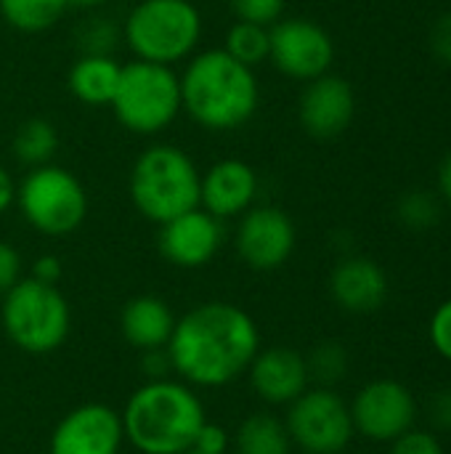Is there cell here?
Instances as JSON below:
<instances>
[{"instance_id": "obj_8", "label": "cell", "mask_w": 451, "mask_h": 454, "mask_svg": "<svg viewBox=\"0 0 451 454\" xmlns=\"http://www.w3.org/2000/svg\"><path fill=\"white\" fill-rule=\"evenodd\" d=\"M16 207L37 234L69 237L85 223L90 200L72 170L48 162L29 168L16 184Z\"/></svg>"}, {"instance_id": "obj_10", "label": "cell", "mask_w": 451, "mask_h": 454, "mask_svg": "<svg viewBox=\"0 0 451 454\" xmlns=\"http://www.w3.org/2000/svg\"><path fill=\"white\" fill-rule=\"evenodd\" d=\"M268 61L284 77L308 82L332 69L335 40L319 21L308 16H282L268 27Z\"/></svg>"}, {"instance_id": "obj_32", "label": "cell", "mask_w": 451, "mask_h": 454, "mask_svg": "<svg viewBox=\"0 0 451 454\" xmlns=\"http://www.w3.org/2000/svg\"><path fill=\"white\" fill-rule=\"evenodd\" d=\"M428 43H431L433 56H436L441 64L451 67V11L441 13V16L436 19V24L431 27Z\"/></svg>"}, {"instance_id": "obj_7", "label": "cell", "mask_w": 451, "mask_h": 454, "mask_svg": "<svg viewBox=\"0 0 451 454\" xmlns=\"http://www.w3.org/2000/svg\"><path fill=\"white\" fill-rule=\"evenodd\" d=\"M117 122L133 136H159L181 114V80L173 67L133 59L122 64L112 98Z\"/></svg>"}, {"instance_id": "obj_18", "label": "cell", "mask_w": 451, "mask_h": 454, "mask_svg": "<svg viewBox=\"0 0 451 454\" xmlns=\"http://www.w3.org/2000/svg\"><path fill=\"white\" fill-rule=\"evenodd\" d=\"M330 295L348 314H375L388 298V277L375 261L364 255H351L332 269Z\"/></svg>"}, {"instance_id": "obj_1", "label": "cell", "mask_w": 451, "mask_h": 454, "mask_svg": "<svg viewBox=\"0 0 451 454\" xmlns=\"http://www.w3.org/2000/svg\"><path fill=\"white\" fill-rule=\"evenodd\" d=\"M165 351L178 380L191 388H223L247 372L260 351V330L245 309L207 301L175 319Z\"/></svg>"}, {"instance_id": "obj_19", "label": "cell", "mask_w": 451, "mask_h": 454, "mask_svg": "<svg viewBox=\"0 0 451 454\" xmlns=\"http://www.w3.org/2000/svg\"><path fill=\"white\" fill-rule=\"evenodd\" d=\"M175 327L173 309L157 295H136L122 306L120 333L138 351L165 348Z\"/></svg>"}, {"instance_id": "obj_26", "label": "cell", "mask_w": 451, "mask_h": 454, "mask_svg": "<svg viewBox=\"0 0 451 454\" xmlns=\"http://www.w3.org/2000/svg\"><path fill=\"white\" fill-rule=\"evenodd\" d=\"M441 200L433 192L425 189H412L407 192L399 205H396V215L401 221V226H407L409 231H428L441 221Z\"/></svg>"}, {"instance_id": "obj_3", "label": "cell", "mask_w": 451, "mask_h": 454, "mask_svg": "<svg viewBox=\"0 0 451 454\" xmlns=\"http://www.w3.org/2000/svg\"><path fill=\"white\" fill-rule=\"evenodd\" d=\"M120 418L125 442L141 454L189 452L207 423L197 391L173 378L146 380L130 394Z\"/></svg>"}, {"instance_id": "obj_17", "label": "cell", "mask_w": 451, "mask_h": 454, "mask_svg": "<svg viewBox=\"0 0 451 454\" xmlns=\"http://www.w3.org/2000/svg\"><path fill=\"white\" fill-rule=\"evenodd\" d=\"M245 375L253 394L271 407H290L311 383L306 356L290 346L260 348Z\"/></svg>"}, {"instance_id": "obj_6", "label": "cell", "mask_w": 451, "mask_h": 454, "mask_svg": "<svg viewBox=\"0 0 451 454\" xmlns=\"http://www.w3.org/2000/svg\"><path fill=\"white\" fill-rule=\"evenodd\" d=\"M0 325L8 340L32 356L53 354L69 335L72 311L58 285L21 277L0 298Z\"/></svg>"}, {"instance_id": "obj_22", "label": "cell", "mask_w": 451, "mask_h": 454, "mask_svg": "<svg viewBox=\"0 0 451 454\" xmlns=\"http://www.w3.org/2000/svg\"><path fill=\"white\" fill-rule=\"evenodd\" d=\"M58 152V130L45 117H29L19 122L11 138V154L21 168H40L53 162Z\"/></svg>"}, {"instance_id": "obj_33", "label": "cell", "mask_w": 451, "mask_h": 454, "mask_svg": "<svg viewBox=\"0 0 451 454\" xmlns=\"http://www.w3.org/2000/svg\"><path fill=\"white\" fill-rule=\"evenodd\" d=\"M229 447H231L229 431L221 426H213V423H205L197 434V442H194V450L205 454H226Z\"/></svg>"}, {"instance_id": "obj_20", "label": "cell", "mask_w": 451, "mask_h": 454, "mask_svg": "<svg viewBox=\"0 0 451 454\" xmlns=\"http://www.w3.org/2000/svg\"><path fill=\"white\" fill-rule=\"evenodd\" d=\"M122 64L114 56H93L80 53L69 67L66 85L69 93L85 106H109L120 82Z\"/></svg>"}, {"instance_id": "obj_40", "label": "cell", "mask_w": 451, "mask_h": 454, "mask_svg": "<svg viewBox=\"0 0 451 454\" xmlns=\"http://www.w3.org/2000/svg\"><path fill=\"white\" fill-rule=\"evenodd\" d=\"M183 454H205V452H199V450H194V447H191L189 452H183Z\"/></svg>"}, {"instance_id": "obj_37", "label": "cell", "mask_w": 451, "mask_h": 454, "mask_svg": "<svg viewBox=\"0 0 451 454\" xmlns=\"http://www.w3.org/2000/svg\"><path fill=\"white\" fill-rule=\"evenodd\" d=\"M16 205V181L5 168H0V215Z\"/></svg>"}, {"instance_id": "obj_2", "label": "cell", "mask_w": 451, "mask_h": 454, "mask_svg": "<svg viewBox=\"0 0 451 454\" xmlns=\"http://www.w3.org/2000/svg\"><path fill=\"white\" fill-rule=\"evenodd\" d=\"M178 80L181 112L210 133L245 128L260 106V82L255 69L245 67L223 48L197 51Z\"/></svg>"}, {"instance_id": "obj_12", "label": "cell", "mask_w": 451, "mask_h": 454, "mask_svg": "<svg viewBox=\"0 0 451 454\" xmlns=\"http://www.w3.org/2000/svg\"><path fill=\"white\" fill-rule=\"evenodd\" d=\"M354 431L369 442H393L417 420V402L412 391L391 378L367 383L351 404Z\"/></svg>"}, {"instance_id": "obj_13", "label": "cell", "mask_w": 451, "mask_h": 454, "mask_svg": "<svg viewBox=\"0 0 451 454\" xmlns=\"http://www.w3.org/2000/svg\"><path fill=\"white\" fill-rule=\"evenodd\" d=\"M125 442L117 410L90 402L66 412L51 434V454H120Z\"/></svg>"}, {"instance_id": "obj_25", "label": "cell", "mask_w": 451, "mask_h": 454, "mask_svg": "<svg viewBox=\"0 0 451 454\" xmlns=\"http://www.w3.org/2000/svg\"><path fill=\"white\" fill-rule=\"evenodd\" d=\"M306 364H308V378L314 383H319L322 388H332L348 375L351 362L346 346H340L338 340H324L306 356Z\"/></svg>"}, {"instance_id": "obj_39", "label": "cell", "mask_w": 451, "mask_h": 454, "mask_svg": "<svg viewBox=\"0 0 451 454\" xmlns=\"http://www.w3.org/2000/svg\"><path fill=\"white\" fill-rule=\"evenodd\" d=\"M106 0H69V8H98Z\"/></svg>"}, {"instance_id": "obj_29", "label": "cell", "mask_w": 451, "mask_h": 454, "mask_svg": "<svg viewBox=\"0 0 451 454\" xmlns=\"http://www.w3.org/2000/svg\"><path fill=\"white\" fill-rule=\"evenodd\" d=\"M391 454H444V447L431 431L409 428L407 434L391 442Z\"/></svg>"}, {"instance_id": "obj_34", "label": "cell", "mask_w": 451, "mask_h": 454, "mask_svg": "<svg viewBox=\"0 0 451 454\" xmlns=\"http://www.w3.org/2000/svg\"><path fill=\"white\" fill-rule=\"evenodd\" d=\"M428 420L436 431L451 434V388H441L431 396Z\"/></svg>"}, {"instance_id": "obj_27", "label": "cell", "mask_w": 451, "mask_h": 454, "mask_svg": "<svg viewBox=\"0 0 451 454\" xmlns=\"http://www.w3.org/2000/svg\"><path fill=\"white\" fill-rule=\"evenodd\" d=\"M77 48L80 53L93 56H114L117 45L122 43V24L109 16H90L77 27Z\"/></svg>"}, {"instance_id": "obj_15", "label": "cell", "mask_w": 451, "mask_h": 454, "mask_svg": "<svg viewBox=\"0 0 451 454\" xmlns=\"http://www.w3.org/2000/svg\"><path fill=\"white\" fill-rule=\"evenodd\" d=\"M223 245V221L202 207H194L159 226V255L178 269L207 266Z\"/></svg>"}, {"instance_id": "obj_14", "label": "cell", "mask_w": 451, "mask_h": 454, "mask_svg": "<svg viewBox=\"0 0 451 454\" xmlns=\"http://www.w3.org/2000/svg\"><path fill=\"white\" fill-rule=\"evenodd\" d=\"M356 114L354 85L340 74H322L308 80L298 98V120L311 138L330 141L348 130Z\"/></svg>"}, {"instance_id": "obj_36", "label": "cell", "mask_w": 451, "mask_h": 454, "mask_svg": "<svg viewBox=\"0 0 451 454\" xmlns=\"http://www.w3.org/2000/svg\"><path fill=\"white\" fill-rule=\"evenodd\" d=\"M61 274H64V263L56 255H40L32 263V274L29 277L37 279V282H45V285H58Z\"/></svg>"}, {"instance_id": "obj_35", "label": "cell", "mask_w": 451, "mask_h": 454, "mask_svg": "<svg viewBox=\"0 0 451 454\" xmlns=\"http://www.w3.org/2000/svg\"><path fill=\"white\" fill-rule=\"evenodd\" d=\"M141 370L146 375V380H162L170 378L173 367H170V356L165 348H152V351H141Z\"/></svg>"}, {"instance_id": "obj_28", "label": "cell", "mask_w": 451, "mask_h": 454, "mask_svg": "<svg viewBox=\"0 0 451 454\" xmlns=\"http://www.w3.org/2000/svg\"><path fill=\"white\" fill-rule=\"evenodd\" d=\"M237 21L271 27L284 16L287 0H226Z\"/></svg>"}, {"instance_id": "obj_9", "label": "cell", "mask_w": 451, "mask_h": 454, "mask_svg": "<svg viewBox=\"0 0 451 454\" xmlns=\"http://www.w3.org/2000/svg\"><path fill=\"white\" fill-rule=\"evenodd\" d=\"M292 447L303 454H340L354 439L351 407L332 388H308L290 407L284 418Z\"/></svg>"}, {"instance_id": "obj_5", "label": "cell", "mask_w": 451, "mask_h": 454, "mask_svg": "<svg viewBox=\"0 0 451 454\" xmlns=\"http://www.w3.org/2000/svg\"><path fill=\"white\" fill-rule=\"evenodd\" d=\"M205 21L194 0H138L122 21V43L152 64L189 61L202 40Z\"/></svg>"}, {"instance_id": "obj_16", "label": "cell", "mask_w": 451, "mask_h": 454, "mask_svg": "<svg viewBox=\"0 0 451 454\" xmlns=\"http://www.w3.org/2000/svg\"><path fill=\"white\" fill-rule=\"evenodd\" d=\"M260 178L245 160L226 157L213 162L199 178V207L218 221H231L247 213L258 200Z\"/></svg>"}, {"instance_id": "obj_24", "label": "cell", "mask_w": 451, "mask_h": 454, "mask_svg": "<svg viewBox=\"0 0 451 454\" xmlns=\"http://www.w3.org/2000/svg\"><path fill=\"white\" fill-rule=\"evenodd\" d=\"M229 56L242 61L245 67L255 69L263 61H268V48H271V35L268 27L250 24V21H234L223 37L221 45Z\"/></svg>"}, {"instance_id": "obj_4", "label": "cell", "mask_w": 451, "mask_h": 454, "mask_svg": "<svg viewBox=\"0 0 451 454\" xmlns=\"http://www.w3.org/2000/svg\"><path fill=\"white\" fill-rule=\"evenodd\" d=\"M199 178L202 173L186 149L175 144H152L130 168L128 194L146 221L162 226L199 207Z\"/></svg>"}, {"instance_id": "obj_11", "label": "cell", "mask_w": 451, "mask_h": 454, "mask_svg": "<svg viewBox=\"0 0 451 454\" xmlns=\"http://www.w3.org/2000/svg\"><path fill=\"white\" fill-rule=\"evenodd\" d=\"M298 245L292 218L276 205H253L239 215L234 247L253 271H276L290 261Z\"/></svg>"}, {"instance_id": "obj_23", "label": "cell", "mask_w": 451, "mask_h": 454, "mask_svg": "<svg viewBox=\"0 0 451 454\" xmlns=\"http://www.w3.org/2000/svg\"><path fill=\"white\" fill-rule=\"evenodd\" d=\"M69 0H0L3 21L21 35L48 32L66 13Z\"/></svg>"}, {"instance_id": "obj_30", "label": "cell", "mask_w": 451, "mask_h": 454, "mask_svg": "<svg viewBox=\"0 0 451 454\" xmlns=\"http://www.w3.org/2000/svg\"><path fill=\"white\" fill-rule=\"evenodd\" d=\"M428 335H431V343L439 351V356L451 362V298L447 303H441L436 309V314L431 317Z\"/></svg>"}, {"instance_id": "obj_38", "label": "cell", "mask_w": 451, "mask_h": 454, "mask_svg": "<svg viewBox=\"0 0 451 454\" xmlns=\"http://www.w3.org/2000/svg\"><path fill=\"white\" fill-rule=\"evenodd\" d=\"M439 194H441L444 202L451 205V149L439 165Z\"/></svg>"}, {"instance_id": "obj_21", "label": "cell", "mask_w": 451, "mask_h": 454, "mask_svg": "<svg viewBox=\"0 0 451 454\" xmlns=\"http://www.w3.org/2000/svg\"><path fill=\"white\" fill-rule=\"evenodd\" d=\"M237 454H292V442L284 420L271 412L247 415L234 434Z\"/></svg>"}, {"instance_id": "obj_31", "label": "cell", "mask_w": 451, "mask_h": 454, "mask_svg": "<svg viewBox=\"0 0 451 454\" xmlns=\"http://www.w3.org/2000/svg\"><path fill=\"white\" fill-rule=\"evenodd\" d=\"M21 279V255L19 250L0 239V298Z\"/></svg>"}]
</instances>
